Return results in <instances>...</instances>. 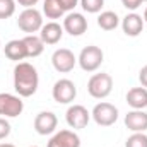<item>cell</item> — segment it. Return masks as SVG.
I'll list each match as a JSON object with an SVG mask.
<instances>
[{
  "mask_svg": "<svg viewBox=\"0 0 147 147\" xmlns=\"http://www.w3.org/2000/svg\"><path fill=\"white\" fill-rule=\"evenodd\" d=\"M0 147H16V146H14V144H7V142H5V144H0Z\"/></svg>",
  "mask_w": 147,
  "mask_h": 147,
  "instance_id": "cell-29",
  "label": "cell"
},
{
  "mask_svg": "<svg viewBox=\"0 0 147 147\" xmlns=\"http://www.w3.org/2000/svg\"><path fill=\"white\" fill-rule=\"evenodd\" d=\"M46 147H80V137L74 130H60L50 139Z\"/></svg>",
  "mask_w": 147,
  "mask_h": 147,
  "instance_id": "cell-13",
  "label": "cell"
},
{
  "mask_svg": "<svg viewBox=\"0 0 147 147\" xmlns=\"http://www.w3.org/2000/svg\"><path fill=\"white\" fill-rule=\"evenodd\" d=\"M51 63H53V67H55L57 72L67 74V72H70V70H74V67L77 63V57L74 55V51L69 50V48H58L51 55Z\"/></svg>",
  "mask_w": 147,
  "mask_h": 147,
  "instance_id": "cell-8",
  "label": "cell"
},
{
  "mask_svg": "<svg viewBox=\"0 0 147 147\" xmlns=\"http://www.w3.org/2000/svg\"><path fill=\"white\" fill-rule=\"evenodd\" d=\"M139 80H140L142 87H146L147 89V65L140 69V72H139Z\"/></svg>",
  "mask_w": 147,
  "mask_h": 147,
  "instance_id": "cell-27",
  "label": "cell"
},
{
  "mask_svg": "<svg viewBox=\"0 0 147 147\" xmlns=\"http://www.w3.org/2000/svg\"><path fill=\"white\" fill-rule=\"evenodd\" d=\"M144 22H147V7H146V10H144Z\"/></svg>",
  "mask_w": 147,
  "mask_h": 147,
  "instance_id": "cell-30",
  "label": "cell"
},
{
  "mask_svg": "<svg viewBox=\"0 0 147 147\" xmlns=\"http://www.w3.org/2000/svg\"><path fill=\"white\" fill-rule=\"evenodd\" d=\"M144 24H146L144 17L139 16L137 12H130V14H127L121 19V29H123V33L127 36H130V38L139 36L144 31Z\"/></svg>",
  "mask_w": 147,
  "mask_h": 147,
  "instance_id": "cell-12",
  "label": "cell"
},
{
  "mask_svg": "<svg viewBox=\"0 0 147 147\" xmlns=\"http://www.w3.org/2000/svg\"><path fill=\"white\" fill-rule=\"evenodd\" d=\"M144 2H147V0H144Z\"/></svg>",
  "mask_w": 147,
  "mask_h": 147,
  "instance_id": "cell-33",
  "label": "cell"
},
{
  "mask_svg": "<svg viewBox=\"0 0 147 147\" xmlns=\"http://www.w3.org/2000/svg\"><path fill=\"white\" fill-rule=\"evenodd\" d=\"M24 45H26V51H28V57L29 58H36L43 53L45 50V43L41 41V38L36 34H28V36L22 38Z\"/></svg>",
  "mask_w": 147,
  "mask_h": 147,
  "instance_id": "cell-18",
  "label": "cell"
},
{
  "mask_svg": "<svg viewBox=\"0 0 147 147\" xmlns=\"http://www.w3.org/2000/svg\"><path fill=\"white\" fill-rule=\"evenodd\" d=\"M80 2V7L89 12V14H98L101 12L103 5H105V0H79Z\"/></svg>",
  "mask_w": 147,
  "mask_h": 147,
  "instance_id": "cell-22",
  "label": "cell"
},
{
  "mask_svg": "<svg viewBox=\"0 0 147 147\" xmlns=\"http://www.w3.org/2000/svg\"><path fill=\"white\" fill-rule=\"evenodd\" d=\"M113 91V79L110 74L101 72V74H94L89 82H87V92L96 98V99H105L108 98Z\"/></svg>",
  "mask_w": 147,
  "mask_h": 147,
  "instance_id": "cell-3",
  "label": "cell"
},
{
  "mask_svg": "<svg viewBox=\"0 0 147 147\" xmlns=\"http://www.w3.org/2000/svg\"><path fill=\"white\" fill-rule=\"evenodd\" d=\"M58 2H60V5H62V9H63L65 12L74 10V9H75V5L79 3V0H58Z\"/></svg>",
  "mask_w": 147,
  "mask_h": 147,
  "instance_id": "cell-26",
  "label": "cell"
},
{
  "mask_svg": "<svg viewBox=\"0 0 147 147\" xmlns=\"http://www.w3.org/2000/svg\"><path fill=\"white\" fill-rule=\"evenodd\" d=\"M62 36H63V26H60L55 21L43 24V28L39 29V38L45 45H57Z\"/></svg>",
  "mask_w": 147,
  "mask_h": 147,
  "instance_id": "cell-14",
  "label": "cell"
},
{
  "mask_svg": "<svg viewBox=\"0 0 147 147\" xmlns=\"http://www.w3.org/2000/svg\"><path fill=\"white\" fill-rule=\"evenodd\" d=\"M51 96L58 105H69L77 96V87L70 79H60L53 84Z\"/></svg>",
  "mask_w": 147,
  "mask_h": 147,
  "instance_id": "cell-6",
  "label": "cell"
},
{
  "mask_svg": "<svg viewBox=\"0 0 147 147\" xmlns=\"http://www.w3.org/2000/svg\"><path fill=\"white\" fill-rule=\"evenodd\" d=\"M3 51H5V57L12 62H21L24 58H28V51H26V45L22 39H12L9 41L5 46H3Z\"/></svg>",
  "mask_w": 147,
  "mask_h": 147,
  "instance_id": "cell-16",
  "label": "cell"
},
{
  "mask_svg": "<svg viewBox=\"0 0 147 147\" xmlns=\"http://www.w3.org/2000/svg\"><path fill=\"white\" fill-rule=\"evenodd\" d=\"M127 103L132 110L147 108V89L146 87H132L127 92Z\"/></svg>",
  "mask_w": 147,
  "mask_h": 147,
  "instance_id": "cell-17",
  "label": "cell"
},
{
  "mask_svg": "<svg viewBox=\"0 0 147 147\" xmlns=\"http://www.w3.org/2000/svg\"><path fill=\"white\" fill-rule=\"evenodd\" d=\"M92 120L99 125V127H111L116 123L118 120V108L111 103H106V101H101L98 103L94 108H92V113H91Z\"/></svg>",
  "mask_w": 147,
  "mask_h": 147,
  "instance_id": "cell-5",
  "label": "cell"
},
{
  "mask_svg": "<svg viewBox=\"0 0 147 147\" xmlns=\"http://www.w3.org/2000/svg\"><path fill=\"white\" fill-rule=\"evenodd\" d=\"M19 5H22V7H26V9H29V7H34L39 0H16Z\"/></svg>",
  "mask_w": 147,
  "mask_h": 147,
  "instance_id": "cell-28",
  "label": "cell"
},
{
  "mask_svg": "<svg viewBox=\"0 0 147 147\" xmlns=\"http://www.w3.org/2000/svg\"><path fill=\"white\" fill-rule=\"evenodd\" d=\"M125 127L132 132L147 130V113L144 110H132L125 115Z\"/></svg>",
  "mask_w": 147,
  "mask_h": 147,
  "instance_id": "cell-15",
  "label": "cell"
},
{
  "mask_svg": "<svg viewBox=\"0 0 147 147\" xmlns=\"http://www.w3.org/2000/svg\"><path fill=\"white\" fill-rule=\"evenodd\" d=\"M65 120L69 123V127L74 130H80V128H86L89 120H91V113L87 111L86 106L82 105H72L67 113H65Z\"/></svg>",
  "mask_w": 147,
  "mask_h": 147,
  "instance_id": "cell-9",
  "label": "cell"
},
{
  "mask_svg": "<svg viewBox=\"0 0 147 147\" xmlns=\"http://www.w3.org/2000/svg\"><path fill=\"white\" fill-rule=\"evenodd\" d=\"M103 60H105V53L96 45H89V46L82 48V51H80V55L77 58V62H79V65H80V69L84 72H94V70H98L101 67Z\"/></svg>",
  "mask_w": 147,
  "mask_h": 147,
  "instance_id": "cell-2",
  "label": "cell"
},
{
  "mask_svg": "<svg viewBox=\"0 0 147 147\" xmlns=\"http://www.w3.org/2000/svg\"><path fill=\"white\" fill-rule=\"evenodd\" d=\"M9 135H10V123L3 116H0V140L7 139Z\"/></svg>",
  "mask_w": 147,
  "mask_h": 147,
  "instance_id": "cell-24",
  "label": "cell"
},
{
  "mask_svg": "<svg viewBox=\"0 0 147 147\" xmlns=\"http://www.w3.org/2000/svg\"><path fill=\"white\" fill-rule=\"evenodd\" d=\"M118 24H120V17H118V14L113 12V10H105V12H101V14L98 16V26H99L101 29H105V31H113V29H116Z\"/></svg>",
  "mask_w": 147,
  "mask_h": 147,
  "instance_id": "cell-19",
  "label": "cell"
},
{
  "mask_svg": "<svg viewBox=\"0 0 147 147\" xmlns=\"http://www.w3.org/2000/svg\"><path fill=\"white\" fill-rule=\"evenodd\" d=\"M24 110V103L21 96L9 94V92H0V116L5 118H16Z\"/></svg>",
  "mask_w": 147,
  "mask_h": 147,
  "instance_id": "cell-7",
  "label": "cell"
},
{
  "mask_svg": "<svg viewBox=\"0 0 147 147\" xmlns=\"http://www.w3.org/2000/svg\"><path fill=\"white\" fill-rule=\"evenodd\" d=\"M63 31H67L70 36H82L87 31V19L79 12L67 14L63 19Z\"/></svg>",
  "mask_w": 147,
  "mask_h": 147,
  "instance_id": "cell-11",
  "label": "cell"
},
{
  "mask_svg": "<svg viewBox=\"0 0 147 147\" xmlns=\"http://www.w3.org/2000/svg\"><path fill=\"white\" fill-rule=\"evenodd\" d=\"M125 147H147V135L144 132H134L127 139Z\"/></svg>",
  "mask_w": 147,
  "mask_h": 147,
  "instance_id": "cell-21",
  "label": "cell"
},
{
  "mask_svg": "<svg viewBox=\"0 0 147 147\" xmlns=\"http://www.w3.org/2000/svg\"><path fill=\"white\" fill-rule=\"evenodd\" d=\"M0 48H2V43H0Z\"/></svg>",
  "mask_w": 147,
  "mask_h": 147,
  "instance_id": "cell-32",
  "label": "cell"
},
{
  "mask_svg": "<svg viewBox=\"0 0 147 147\" xmlns=\"http://www.w3.org/2000/svg\"><path fill=\"white\" fill-rule=\"evenodd\" d=\"M58 118L53 111H39L34 118V130L39 135H50L57 130Z\"/></svg>",
  "mask_w": 147,
  "mask_h": 147,
  "instance_id": "cell-10",
  "label": "cell"
},
{
  "mask_svg": "<svg viewBox=\"0 0 147 147\" xmlns=\"http://www.w3.org/2000/svg\"><path fill=\"white\" fill-rule=\"evenodd\" d=\"M31 147H38V146H31Z\"/></svg>",
  "mask_w": 147,
  "mask_h": 147,
  "instance_id": "cell-31",
  "label": "cell"
},
{
  "mask_svg": "<svg viewBox=\"0 0 147 147\" xmlns=\"http://www.w3.org/2000/svg\"><path fill=\"white\" fill-rule=\"evenodd\" d=\"M142 2H144V0H121L123 7L128 9V10H137V9L142 5Z\"/></svg>",
  "mask_w": 147,
  "mask_h": 147,
  "instance_id": "cell-25",
  "label": "cell"
},
{
  "mask_svg": "<svg viewBox=\"0 0 147 147\" xmlns=\"http://www.w3.org/2000/svg\"><path fill=\"white\" fill-rule=\"evenodd\" d=\"M39 75L34 65L28 62H19L14 67V89L21 98H29L38 91Z\"/></svg>",
  "mask_w": 147,
  "mask_h": 147,
  "instance_id": "cell-1",
  "label": "cell"
},
{
  "mask_svg": "<svg viewBox=\"0 0 147 147\" xmlns=\"http://www.w3.org/2000/svg\"><path fill=\"white\" fill-rule=\"evenodd\" d=\"M16 12V0H0V19H9Z\"/></svg>",
  "mask_w": 147,
  "mask_h": 147,
  "instance_id": "cell-23",
  "label": "cell"
},
{
  "mask_svg": "<svg viewBox=\"0 0 147 147\" xmlns=\"http://www.w3.org/2000/svg\"><path fill=\"white\" fill-rule=\"evenodd\" d=\"M43 14L48 19H60L65 14V10L62 9L58 0H45L43 2Z\"/></svg>",
  "mask_w": 147,
  "mask_h": 147,
  "instance_id": "cell-20",
  "label": "cell"
},
{
  "mask_svg": "<svg viewBox=\"0 0 147 147\" xmlns=\"http://www.w3.org/2000/svg\"><path fill=\"white\" fill-rule=\"evenodd\" d=\"M17 26L21 31H24L28 34H34L43 28V16L34 7L24 9L17 17Z\"/></svg>",
  "mask_w": 147,
  "mask_h": 147,
  "instance_id": "cell-4",
  "label": "cell"
}]
</instances>
